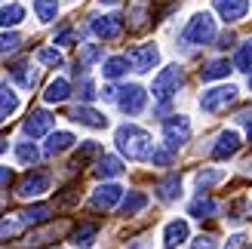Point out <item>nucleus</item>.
I'll list each match as a JSON object with an SVG mask.
<instances>
[{"mask_svg": "<svg viewBox=\"0 0 252 249\" xmlns=\"http://www.w3.org/2000/svg\"><path fill=\"white\" fill-rule=\"evenodd\" d=\"M93 31H95V37H102V40H117L123 34V16H117V12H111V16H95L93 19Z\"/></svg>", "mask_w": 252, "mask_h": 249, "instance_id": "obj_9", "label": "nucleus"}, {"mask_svg": "<svg viewBox=\"0 0 252 249\" xmlns=\"http://www.w3.org/2000/svg\"><path fill=\"white\" fill-rule=\"evenodd\" d=\"M234 68L252 74V40H246L240 49H237V56H234Z\"/></svg>", "mask_w": 252, "mask_h": 249, "instance_id": "obj_32", "label": "nucleus"}, {"mask_svg": "<svg viewBox=\"0 0 252 249\" xmlns=\"http://www.w3.org/2000/svg\"><path fill=\"white\" fill-rule=\"evenodd\" d=\"M102 3H117V0H102Z\"/></svg>", "mask_w": 252, "mask_h": 249, "instance_id": "obj_49", "label": "nucleus"}, {"mask_svg": "<svg viewBox=\"0 0 252 249\" xmlns=\"http://www.w3.org/2000/svg\"><path fill=\"white\" fill-rule=\"evenodd\" d=\"M240 132L237 129H224L221 135H219V142H216V148H212V157L216 160H228V157H234L237 151H240Z\"/></svg>", "mask_w": 252, "mask_h": 249, "instance_id": "obj_11", "label": "nucleus"}, {"mask_svg": "<svg viewBox=\"0 0 252 249\" xmlns=\"http://www.w3.org/2000/svg\"><path fill=\"white\" fill-rule=\"evenodd\" d=\"M49 129H53V114L49 111H31L28 120H25V135H31V139H43Z\"/></svg>", "mask_w": 252, "mask_h": 249, "instance_id": "obj_12", "label": "nucleus"}, {"mask_svg": "<svg viewBox=\"0 0 252 249\" xmlns=\"http://www.w3.org/2000/svg\"><path fill=\"white\" fill-rule=\"evenodd\" d=\"M117 105H120L123 114L135 117V114H142V111H145V105H148V93H145L138 83H129V86H123V90H117Z\"/></svg>", "mask_w": 252, "mask_h": 249, "instance_id": "obj_6", "label": "nucleus"}, {"mask_svg": "<svg viewBox=\"0 0 252 249\" xmlns=\"http://www.w3.org/2000/svg\"><path fill=\"white\" fill-rule=\"evenodd\" d=\"M71 40H80V34H77V31H71V28H68V31H62V34L56 37V43H71Z\"/></svg>", "mask_w": 252, "mask_h": 249, "instance_id": "obj_42", "label": "nucleus"}, {"mask_svg": "<svg viewBox=\"0 0 252 249\" xmlns=\"http://www.w3.org/2000/svg\"><path fill=\"white\" fill-rule=\"evenodd\" d=\"M228 218H231V221H246V218H252V200H246V197L234 200V203L228 206Z\"/></svg>", "mask_w": 252, "mask_h": 249, "instance_id": "obj_27", "label": "nucleus"}, {"mask_svg": "<svg viewBox=\"0 0 252 249\" xmlns=\"http://www.w3.org/2000/svg\"><path fill=\"white\" fill-rule=\"evenodd\" d=\"M95 237H98V225H93V221H83L80 228H74L71 243H74V246H80V249H86V246H93V243H95Z\"/></svg>", "mask_w": 252, "mask_h": 249, "instance_id": "obj_20", "label": "nucleus"}, {"mask_svg": "<svg viewBox=\"0 0 252 249\" xmlns=\"http://www.w3.org/2000/svg\"><path fill=\"white\" fill-rule=\"evenodd\" d=\"M25 19V9L19 3H9V6H0V28H16V25Z\"/></svg>", "mask_w": 252, "mask_h": 249, "instance_id": "obj_26", "label": "nucleus"}, {"mask_svg": "<svg viewBox=\"0 0 252 249\" xmlns=\"http://www.w3.org/2000/svg\"><path fill=\"white\" fill-rule=\"evenodd\" d=\"M16 154H19L22 163H37V157H40V151H37L31 142H22V145L16 148Z\"/></svg>", "mask_w": 252, "mask_h": 249, "instance_id": "obj_35", "label": "nucleus"}, {"mask_svg": "<svg viewBox=\"0 0 252 249\" xmlns=\"http://www.w3.org/2000/svg\"><path fill=\"white\" fill-rule=\"evenodd\" d=\"M151 160H154L157 166H169L172 163V151H169V148H160V151L151 154Z\"/></svg>", "mask_w": 252, "mask_h": 249, "instance_id": "obj_39", "label": "nucleus"}, {"mask_svg": "<svg viewBox=\"0 0 252 249\" xmlns=\"http://www.w3.org/2000/svg\"><path fill=\"white\" fill-rule=\"evenodd\" d=\"M6 151V139H0V154H3Z\"/></svg>", "mask_w": 252, "mask_h": 249, "instance_id": "obj_48", "label": "nucleus"}, {"mask_svg": "<svg viewBox=\"0 0 252 249\" xmlns=\"http://www.w3.org/2000/svg\"><path fill=\"white\" fill-rule=\"evenodd\" d=\"M216 40V19L209 12H197L182 31V43H212Z\"/></svg>", "mask_w": 252, "mask_h": 249, "instance_id": "obj_2", "label": "nucleus"}, {"mask_svg": "<svg viewBox=\"0 0 252 249\" xmlns=\"http://www.w3.org/2000/svg\"><path fill=\"white\" fill-rule=\"evenodd\" d=\"M9 182H12V169L9 166H0V188H6Z\"/></svg>", "mask_w": 252, "mask_h": 249, "instance_id": "obj_43", "label": "nucleus"}, {"mask_svg": "<svg viewBox=\"0 0 252 249\" xmlns=\"http://www.w3.org/2000/svg\"><path fill=\"white\" fill-rule=\"evenodd\" d=\"M228 71H231L228 59H212L206 68H200V77L203 80H219V77H228Z\"/></svg>", "mask_w": 252, "mask_h": 249, "instance_id": "obj_25", "label": "nucleus"}, {"mask_svg": "<svg viewBox=\"0 0 252 249\" xmlns=\"http://www.w3.org/2000/svg\"><path fill=\"white\" fill-rule=\"evenodd\" d=\"M0 209H3V206H0Z\"/></svg>", "mask_w": 252, "mask_h": 249, "instance_id": "obj_52", "label": "nucleus"}, {"mask_svg": "<svg viewBox=\"0 0 252 249\" xmlns=\"http://www.w3.org/2000/svg\"><path fill=\"white\" fill-rule=\"evenodd\" d=\"M80 98H83V105L95 98V86H93V80H90V77H83V83H80Z\"/></svg>", "mask_w": 252, "mask_h": 249, "instance_id": "obj_40", "label": "nucleus"}, {"mask_svg": "<svg viewBox=\"0 0 252 249\" xmlns=\"http://www.w3.org/2000/svg\"><path fill=\"white\" fill-rule=\"evenodd\" d=\"M37 59L43 62V65H62V53L53 46H43V49H37Z\"/></svg>", "mask_w": 252, "mask_h": 249, "instance_id": "obj_36", "label": "nucleus"}, {"mask_svg": "<svg viewBox=\"0 0 252 249\" xmlns=\"http://www.w3.org/2000/svg\"><path fill=\"white\" fill-rule=\"evenodd\" d=\"M120 197H123V188H120V185H98V188L93 191L90 206L98 209V213H108V209H114V206L120 203Z\"/></svg>", "mask_w": 252, "mask_h": 249, "instance_id": "obj_8", "label": "nucleus"}, {"mask_svg": "<svg viewBox=\"0 0 252 249\" xmlns=\"http://www.w3.org/2000/svg\"><path fill=\"white\" fill-rule=\"evenodd\" d=\"M249 86H252V74H249Z\"/></svg>", "mask_w": 252, "mask_h": 249, "instance_id": "obj_50", "label": "nucleus"}, {"mask_svg": "<svg viewBox=\"0 0 252 249\" xmlns=\"http://www.w3.org/2000/svg\"><path fill=\"white\" fill-rule=\"evenodd\" d=\"M71 95V83L65 80V77H56L53 83L46 86V93H43V98L49 105H59V102H65V98Z\"/></svg>", "mask_w": 252, "mask_h": 249, "instance_id": "obj_22", "label": "nucleus"}, {"mask_svg": "<svg viewBox=\"0 0 252 249\" xmlns=\"http://www.w3.org/2000/svg\"><path fill=\"white\" fill-rule=\"evenodd\" d=\"M188 139H191V120H188L185 114H175V117H169L166 123H163V142H166L169 151L182 148Z\"/></svg>", "mask_w": 252, "mask_h": 249, "instance_id": "obj_5", "label": "nucleus"}, {"mask_svg": "<svg viewBox=\"0 0 252 249\" xmlns=\"http://www.w3.org/2000/svg\"><path fill=\"white\" fill-rule=\"evenodd\" d=\"M9 74L19 80L22 90H34V83H37V71H31V62H25V59L12 62V65H9Z\"/></svg>", "mask_w": 252, "mask_h": 249, "instance_id": "obj_16", "label": "nucleus"}, {"mask_svg": "<svg viewBox=\"0 0 252 249\" xmlns=\"http://www.w3.org/2000/svg\"><path fill=\"white\" fill-rule=\"evenodd\" d=\"M19 43H22V37L19 34H0V53H16L19 49Z\"/></svg>", "mask_w": 252, "mask_h": 249, "instance_id": "obj_37", "label": "nucleus"}, {"mask_svg": "<svg viewBox=\"0 0 252 249\" xmlns=\"http://www.w3.org/2000/svg\"><path fill=\"white\" fill-rule=\"evenodd\" d=\"M129 71V65H126V59L123 56H114V59H108L105 65H102V74L108 80H117V77H123V74Z\"/></svg>", "mask_w": 252, "mask_h": 249, "instance_id": "obj_28", "label": "nucleus"}, {"mask_svg": "<svg viewBox=\"0 0 252 249\" xmlns=\"http://www.w3.org/2000/svg\"><path fill=\"white\" fill-rule=\"evenodd\" d=\"M216 182H221V172L219 169H206V172H200V176H197V188L200 191H209Z\"/></svg>", "mask_w": 252, "mask_h": 249, "instance_id": "obj_34", "label": "nucleus"}, {"mask_svg": "<svg viewBox=\"0 0 252 249\" xmlns=\"http://www.w3.org/2000/svg\"><path fill=\"white\" fill-rule=\"evenodd\" d=\"M102 154V148H98V142H83L80 145V151H77V157H74V163L71 166H86L93 157H98Z\"/></svg>", "mask_w": 252, "mask_h": 249, "instance_id": "obj_31", "label": "nucleus"}, {"mask_svg": "<svg viewBox=\"0 0 252 249\" xmlns=\"http://www.w3.org/2000/svg\"><path fill=\"white\" fill-rule=\"evenodd\" d=\"M98 59H102V46L90 43V46H83V49H80V62H77V68H86V65H93V62H98Z\"/></svg>", "mask_w": 252, "mask_h": 249, "instance_id": "obj_33", "label": "nucleus"}, {"mask_svg": "<svg viewBox=\"0 0 252 249\" xmlns=\"http://www.w3.org/2000/svg\"><path fill=\"white\" fill-rule=\"evenodd\" d=\"M216 200H212V197H203L200 194L197 200H191V206H188V213H191L194 218H209V216H216Z\"/></svg>", "mask_w": 252, "mask_h": 249, "instance_id": "obj_24", "label": "nucleus"}, {"mask_svg": "<svg viewBox=\"0 0 252 249\" xmlns=\"http://www.w3.org/2000/svg\"><path fill=\"white\" fill-rule=\"evenodd\" d=\"M179 86H182V68L169 65L154 77V90L151 93H154V98H160V102H169V98L179 93Z\"/></svg>", "mask_w": 252, "mask_h": 249, "instance_id": "obj_4", "label": "nucleus"}, {"mask_svg": "<svg viewBox=\"0 0 252 249\" xmlns=\"http://www.w3.org/2000/svg\"><path fill=\"white\" fill-rule=\"evenodd\" d=\"M145 206H148V197H145L142 191H132V194H129V197L123 200L120 213H123V216H135V213H142Z\"/></svg>", "mask_w": 252, "mask_h": 249, "instance_id": "obj_29", "label": "nucleus"}, {"mask_svg": "<svg viewBox=\"0 0 252 249\" xmlns=\"http://www.w3.org/2000/svg\"><path fill=\"white\" fill-rule=\"evenodd\" d=\"M243 240H246L243 234H234V237L228 240V246H224V249H240V246H243Z\"/></svg>", "mask_w": 252, "mask_h": 249, "instance_id": "obj_44", "label": "nucleus"}, {"mask_svg": "<svg viewBox=\"0 0 252 249\" xmlns=\"http://www.w3.org/2000/svg\"><path fill=\"white\" fill-rule=\"evenodd\" d=\"M231 40H234V34H231V31H228V34H221V37H219V46H231Z\"/></svg>", "mask_w": 252, "mask_h": 249, "instance_id": "obj_46", "label": "nucleus"}, {"mask_svg": "<svg viewBox=\"0 0 252 249\" xmlns=\"http://www.w3.org/2000/svg\"><path fill=\"white\" fill-rule=\"evenodd\" d=\"M71 145H74V135H71V132H53L43 151H46V157H56V154H62V151H68Z\"/></svg>", "mask_w": 252, "mask_h": 249, "instance_id": "obj_23", "label": "nucleus"}, {"mask_svg": "<svg viewBox=\"0 0 252 249\" xmlns=\"http://www.w3.org/2000/svg\"><path fill=\"white\" fill-rule=\"evenodd\" d=\"M179 194H182V176H166L160 185H157V197L163 203H172V200H179Z\"/></svg>", "mask_w": 252, "mask_h": 249, "instance_id": "obj_18", "label": "nucleus"}, {"mask_svg": "<svg viewBox=\"0 0 252 249\" xmlns=\"http://www.w3.org/2000/svg\"><path fill=\"white\" fill-rule=\"evenodd\" d=\"M16 111H19V95L6 83H0V123H6Z\"/></svg>", "mask_w": 252, "mask_h": 249, "instance_id": "obj_19", "label": "nucleus"}, {"mask_svg": "<svg viewBox=\"0 0 252 249\" xmlns=\"http://www.w3.org/2000/svg\"><path fill=\"white\" fill-rule=\"evenodd\" d=\"M46 188H49V176H46V172H28V176L19 182L16 194L22 197V200H31V197H40Z\"/></svg>", "mask_w": 252, "mask_h": 249, "instance_id": "obj_10", "label": "nucleus"}, {"mask_svg": "<svg viewBox=\"0 0 252 249\" xmlns=\"http://www.w3.org/2000/svg\"><path fill=\"white\" fill-rule=\"evenodd\" d=\"M49 209L46 203H37V206H28V209H22L19 213V221L22 225H43V221H49Z\"/></svg>", "mask_w": 252, "mask_h": 249, "instance_id": "obj_21", "label": "nucleus"}, {"mask_svg": "<svg viewBox=\"0 0 252 249\" xmlns=\"http://www.w3.org/2000/svg\"><path fill=\"white\" fill-rule=\"evenodd\" d=\"M22 228H25V225H22L19 218H12V221H3V225H0V240H3V237H16V234H19Z\"/></svg>", "mask_w": 252, "mask_h": 249, "instance_id": "obj_38", "label": "nucleus"}, {"mask_svg": "<svg viewBox=\"0 0 252 249\" xmlns=\"http://www.w3.org/2000/svg\"><path fill=\"white\" fill-rule=\"evenodd\" d=\"M68 117H71V120H77V123H83V126H93V129L108 126V117H105V114H98V111H93L90 105H77V108H71V111H68Z\"/></svg>", "mask_w": 252, "mask_h": 249, "instance_id": "obj_14", "label": "nucleus"}, {"mask_svg": "<svg viewBox=\"0 0 252 249\" xmlns=\"http://www.w3.org/2000/svg\"><path fill=\"white\" fill-rule=\"evenodd\" d=\"M188 234H191V228H188V221H169L166 225V231H163V246L166 249H175L179 243H185L188 240Z\"/></svg>", "mask_w": 252, "mask_h": 249, "instance_id": "obj_15", "label": "nucleus"}, {"mask_svg": "<svg viewBox=\"0 0 252 249\" xmlns=\"http://www.w3.org/2000/svg\"><path fill=\"white\" fill-rule=\"evenodd\" d=\"M126 59V65H132L135 71H151V68H157V62H160V49L154 43H138L129 49V56H123Z\"/></svg>", "mask_w": 252, "mask_h": 249, "instance_id": "obj_7", "label": "nucleus"}, {"mask_svg": "<svg viewBox=\"0 0 252 249\" xmlns=\"http://www.w3.org/2000/svg\"><path fill=\"white\" fill-rule=\"evenodd\" d=\"M34 12L40 22H53L59 16V0H34Z\"/></svg>", "mask_w": 252, "mask_h": 249, "instance_id": "obj_30", "label": "nucleus"}, {"mask_svg": "<svg viewBox=\"0 0 252 249\" xmlns=\"http://www.w3.org/2000/svg\"><path fill=\"white\" fill-rule=\"evenodd\" d=\"M246 249H252V246H246Z\"/></svg>", "mask_w": 252, "mask_h": 249, "instance_id": "obj_51", "label": "nucleus"}, {"mask_svg": "<svg viewBox=\"0 0 252 249\" xmlns=\"http://www.w3.org/2000/svg\"><path fill=\"white\" fill-rule=\"evenodd\" d=\"M108 102H117V86H105V93H102Z\"/></svg>", "mask_w": 252, "mask_h": 249, "instance_id": "obj_45", "label": "nucleus"}, {"mask_svg": "<svg viewBox=\"0 0 252 249\" xmlns=\"http://www.w3.org/2000/svg\"><path fill=\"white\" fill-rule=\"evenodd\" d=\"M114 142H117V151L129 160H142L151 154V135L142 126H132V123H126L114 132Z\"/></svg>", "mask_w": 252, "mask_h": 249, "instance_id": "obj_1", "label": "nucleus"}, {"mask_svg": "<svg viewBox=\"0 0 252 249\" xmlns=\"http://www.w3.org/2000/svg\"><path fill=\"white\" fill-rule=\"evenodd\" d=\"M191 249H219V246H216V240H212V237H206V234H203V237H197L191 243Z\"/></svg>", "mask_w": 252, "mask_h": 249, "instance_id": "obj_41", "label": "nucleus"}, {"mask_svg": "<svg viewBox=\"0 0 252 249\" xmlns=\"http://www.w3.org/2000/svg\"><path fill=\"white\" fill-rule=\"evenodd\" d=\"M212 6H216V12L224 22H240V19H246V12H249L246 0H212Z\"/></svg>", "mask_w": 252, "mask_h": 249, "instance_id": "obj_13", "label": "nucleus"}, {"mask_svg": "<svg viewBox=\"0 0 252 249\" xmlns=\"http://www.w3.org/2000/svg\"><path fill=\"white\" fill-rule=\"evenodd\" d=\"M240 120H243V123H246V126H249V142H252V117H249V114H243Z\"/></svg>", "mask_w": 252, "mask_h": 249, "instance_id": "obj_47", "label": "nucleus"}, {"mask_svg": "<svg viewBox=\"0 0 252 249\" xmlns=\"http://www.w3.org/2000/svg\"><path fill=\"white\" fill-rule=\"evenodd\" d=\"M237 102V86H216V90H206L200 95V108L206 111V114H221L228 105Z\"/></svg>", "mask_w": 252, "mask_h": 249, "instance_id": "obj_3", "label": "nucleus"}, {"mask_svg": "<svg viewBox=\"0 0 252 249\" xmlns=\"http://www.w3.org/2000/svg\"><path fill=\"white\" fill-rule=\"evenodd\" d=\"M95 176H98V179H117V176H123L120 157H114V154H102V157H98V163H95Z\"/></svg>", "mask_w": 252, "mask_h": 249, "instance_id": "obj_17", "label": "nucleus"}]
</instances>
